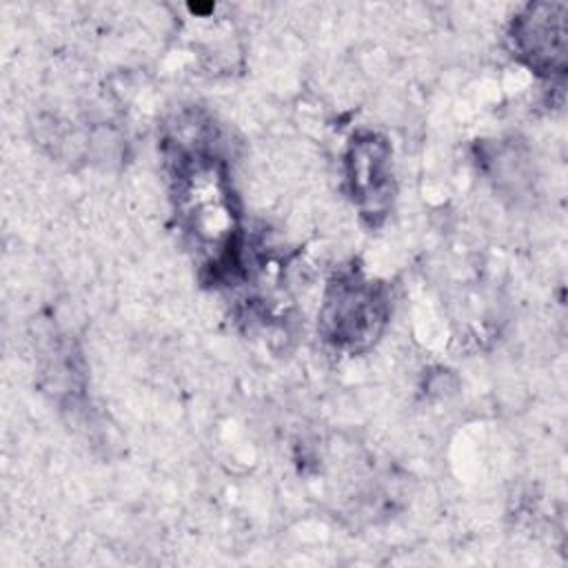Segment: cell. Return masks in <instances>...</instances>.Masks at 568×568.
<instances>
[{"mask_svg":"<svg viewBox=\"0 0 568 568\" xmlns=\"http://www.w3.org/2000/svg\"><path fill=\"white\" fill-rule=\"evenodd\" d=\"M178 222L213 275L240 266V226L226 164L213 129L197 115H184L164 140Z\"/></svg>","mask_w":568,"mask_h":568,"instance_id":"obj_1","label":"cell"},{"mask_svg":"<svg viewBox=\"0 0 568 568\" xmlns=\"http://www.w3.org/2000/svg\"><path fill=\"white\" fill-rule=\"evenodd\" d=\"M386 317L388 297L384 286L357 271H344L326 288L320 328L333 346L362 351L379 337Z\"/></svg>","mask_w":568,"mask_h":568,"instance_id":"obj_2","label":"cell"},{"mask_svg":"<svg viewBox=\"0 0 568 568\" xmlns=\"http://www.w3.org/2000/svg\"><path fill=\"white\" fill-rule=\"evenodd\" d=\"M513 51L532 71L548 78H561L566 71V4H528L510 27Z\"/></svg>","mask_w":568,"mask_h":568,"instance_id":"obj_3","label":"cell"},{"mask_svg":"<svg viewBox=\"0 0 568 568\" xmlns=\"http://www.w3.org/2000/svg\"><path fill=\"white\" fill-rule=\"evenodd\" d=\"M346 184L355 206L375 224L393 200V162L386 138L373 131L353 135L346 151Z\"/></svg>","mask_w":568,"mask_h":568,"instance_id":"obj_4","label":"cell"}]
</instances>
